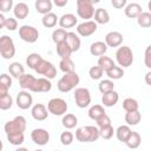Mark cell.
Wrapping results in <instances>:
<instances>
[{
  "label": "cell",
  "instance_id": "1",
  "mask_svg": "<svg viewBox=\"0 0 151 151\" xmlns=\"http://www.w3.org/2000/svg\"><path fill=\"white\" fill-rule=\"evenodd\" d=\"M100 137L99 129L96 126H83L76 130V139L80 143L96 142Z\"/></svg>",
  "mask_w": 151,
  "mask_h": 151
},
{
  "label": "cell",
  "instance_id": "2",
  "mask_svg": "<svg viewBox=\"0 0 151 151\" xmlns=\"http://www.w3.org/2000/svg\"><path fill=\"white\" fill-rule=\"evenodd\" d=\"M79 76L77 74V72H71V73H65L57 84V87L60 92H70L71 90H73L78 84H79Z\"/></svg>",
  "mask_w": 151,
  "mask_h": 151
},
{
  "label": "cell",
  "instance_id": "3",
  "mask_svg": "<svg viewBox=\"0 0 151 151\" xmlns=\"http://www.w3.org/2000/svg\"><path fill=\"white\" fill-rule=\"evenodd\" d=\"M98 2V0H78L77 1V14L81 19H91L94 17V7L93 4Z\"/></svg>",
  "mask_w": 151,
  "mask_h": 151
},
{
  "label": "cell",
  "instance_id": "4",
  "mask_svg": "<svg viewBox=\"0 0 151 151\" xmlns=\"http://www.w3.org/2000/svg\"><path fill=\"white\" fill-rule=\"evenodd\" d=\"M6 134H15V133H24L26 130V119L22 116H17L14 119L7 122L4 126Z\"/></svg>",
  "mask_w": 151,
  "mask_h": 151
},
{
  "label": "cell",
  "instance_id": "5",
  "mask_svg": "<svg viewBox=\"0 0 151 151\" xmlns=\"http://www.w3.org/2000/svg\"><path fill=\"white\" fill-rule=\"evenodd\" d=\"M116 60L122 67H129L133 63V53L129 46H120L116 52Z\"/></svg>",
  "mask_w": 151,
  "mask_h": 151
},
{
  "label": "cell",
  "instance_id": "6",
  "mask_svg": "<svg viewBox=\"0 0 151 151\" xmlns=\"http://www.w3.org/2000/svg\"><path fill=\"white\" fill-rule=\"evenodd\" d=\"M0 53L4 59H11L15 54V46L11 37L2 35L0 38Z\"/></svg>",
  "mask_w": 151,
  "mask_h": 151
},
{
  "label": "cell",
  "instance_id": "7",
  "mask_svg": "<svg viewBox=\"0 0 151 151\" xmlns=\"http://www.w3.org/2000/svg\"><path fill=\"white\" fill-rule=\"evenodd\" d=\"M68 106L63 98H52L47 104V110L54 116H63L66 113Z\"/></svg>",
  "mask_w": 151,
  "mask_h": 151
},
{
  "label": "cell",
  "instance_id": "8",
  "mask_svg": "<svg viewBox=\"0 0 151 151\" xmlns=\"http://www.w3.org/2000/svg\"><path fill=\"white\" fill-rule=\"evenodd\" d=\"M74 100L78 107L85 109L91 104V93L86 87H78L74 91Z\"/></svg>",
  "mask_w": 151,
  "mask_h": 151
},
{
  "label": "cell",
  "instance_id": "9",
  "mask_svg": "<svg viewBox=\"0 0 151 151\" xmlns=\"http://www.w3.org/2000/svg\"><path fill=\"white\" fill-rule=\"evenodd\" d=\"M19 37L26 42H35L39 38V31L29 25H22L19 28Z\"/></svg>",
  "mask_w": 151,
  "mask_h": 151
},
{
  "label": "cell",
  "instance_id": "10",
  "mask_svg": "<svg viewBox=\"0 0 151 151\" xmlns=\"http://www.w3.org/2000/svg\"><path fill=\"white\" fill-rule=\"evenodd\" d=\"M38 74H40V76H44V78H47V79H53V78H55V76H57V70H55V67H54V65L52 64V63H50V61H47V60H41L40 61V64L35 67V70H34Z\"/></svg>",
  "mask_w": 151,
  "mask_h": 151
},
{
  "label": "cell",
  "instance_id": "11",
  "mask_svg": "<svg viewBox=\"0 0 151 151\" xmlns=\"http://www.w3.org/2000/svg\"><path fill=\"white\" fill-rule=\"evenodd\" d=\"M97 31V22L92 20L84 21L77 26V33L81 37H90Z\"/></svg>",
  "mask_w": 151,
  "mask_h": 151
},
{
  "label": "cell",
  "instance_id": "12",
  "mask_svg": "<svg viewBox=\"0 0 151 151\" xmlns=\"http://www.w3.org/2000/svg\"><path fill=\"white\" fill-rule=\"evenodd\" d=\"M32 104H33V97L27 91L22 90L17 94V105L19 109L27 110L32 106Z\"/></svg>",
  "mask_w": 151,
  "mask_h": 151
},
{
  "label": "cell",
  "instance_id": "13",
  "mask_svg": "<svg viewBox=\"0 0 151 151\" xmlns=\"http://www.w3.org/2000/svg\"><path fill=\"white\" fill-rule=\"evenodd\" d=\"M31 138L38 145H46L50 140V133L45 129H34L31 132Z\"/></svg>",
  "mask_w": 151,
  "mask_h": 151
},
{
  "label": "cell",
  "instance_id": "14",
  "mask_svg": "<svg viewBox=\"0 0 151 151\" xmlns=\"http://www.w3.org/2000/svg\"><path fill=\"white\" fill-rule=\"evenodd\" d=\"M122 42H123V34L117 31L109 32L105 35V44L107 45V47H119Z\"/></svg>",
  "mask_w": 151,
  "mask_h": 151
},
{
  "label": "cell",
  "instance_id": "15",
  "mask_svg": "<svg viewBox=\"0 0 151 151\" xmlns=\"http://www.w3.org/2000/svg\"><path fill=\"white\" fill-rule=\"evenodd\" d=\"M52 88V84L50 81V79L47 78H37L33 87H32V92H50Z\"/></svg>",
  "mask_w": 151,
  "mask_h": 151
},
{
  "label": "cell",
  "instance_id": "16",
  "mask_svg": "<svg viewBox=\"0 0 151 151\" xmlns=\"http://www.w3.org/2000/svg\"><path fill=\"white\" fill-rule=\"evenodd\" d=\"M31 113H32V117L35 120H39V122L45 120L47 118V116H48L47 109H46V106L44 104H35V105H33V107L31 110Z\"/></svg>",
  "mask_w": 151,
  "mask_h": 151
},
{
  "label": "cell",
  "instance_id": "17",
  "mask_svg": "<svg viewBox=\"0 0 151 151\" xmlns=\"http://www.w3.org/2000/svg\"><path fill=\"white\" fill-rule=\"evenodd\" d=\"M124 12H125V15H126L127 18H131V19H134V18L137 19V18L143 13L142 6H140L139 4H137V2L127 4L126 7H125V9H124Z\"/></svg>",
  "mask_w": 151,
  "mask_h": 151
},
{
  "label": "cell",
  "instance_id": "18",
  "mask_svg": "<svg viewBox=\"0 0 151 151\" xmlns=\"http://www.w3.org/2000/svg\"><path fill=\"white\" fill-rule=\"evenodd\" d=\"M106 51H107V45L105 44V41H96L90 46V53L94 57L105 55Z\"/></svg>",
  "mask_w": 151,
  "mask_h": 151
},
{
  "label": "cell",
  "instance_id": "19",
  "mask_svg": "<svg viewBox=\"0 0 151 151\" xmlns=\"http://www.w3.org/2000/svg\"><path fill=\"white\" fill-rule=\"evenodd\" d=\"M119 100V94L118 92H116L114 90L111 91V92H107L105 94H103L101 97V103L104 106L106 107H111V106H114Z\"/></svg>",
  "mask_w": 151,
  "mask_h": 151
},
{
  "label": "cell",
  "instance_id": "20",
  "mask_svg": "<svg viewBox=\"0 0 151 151\" xmlns=\"http://www.w3.org/2000/svg\"><path fill=\"white\" fill-rule=\"evenodd\" d=\"M59 25H60V27L64 28V29H65V28H71V27H73V26L77 25V18H76V15L72 14V13H66V14H64V15L60 17V19H59Z\"/></svg>",
  "mask_w": 151,
  "mask_h": 151
},
{
  "label": "cell",
  "instance_id": "21",
  "mask_svg": "<svg viewBox=\"0 0 151 151\" xmlns=\"http://www.w3.org/2000/svg\"><path fill=\"white\" fill-rule=\"evenodd\" d=\"M13 13H14V17L19 20H22L25 19L28 13H29V9H28V6L25 4V2H18L14 7H13Z\"/></svg>",
  "mask_w": 151,
  "mask_h": 151
},
{
  "label": "cell",
  "instance_id": "22",
  "mask_svg": "<svg viewBox=\"0 0 151 151\" xmlns=\"http://www.w3.org/2000/svg\"><path fill=\"white\" fill-rule=\"evenodd\" d=\"M11 86H12V78L8 74L2 73L0 77V98L8 94V88Z\"/></svg>",
  "mask_w": 151,
  "mask_h": 151
},
{
  "label": "cell",
  "instance_id": "23",
  "mask_svg": "<svg viewBox=\"0 0 151 151\" xmlns=\"http://www.w3.org/2000/svg\"><path fill=\"white\" fill-rule=\"evenodd\" d=\"M34 6H35L37 12L40 13V14H44V15L51 13V9H52L51 0H37Z\"/></svg>",
  "mask_w": 151,
  "mask_h": 151
},
{
  "label": "cell",
  "instance_id": "24",
  "mask_svg": "<svg viewBox=\"0 0 151 151\" xmlns=\"http://www.w3.org/2000/svg\"><path fill=\"white\" fill-rule=\"evenodd\" d=\"M8 71H9V74H11L12 77L17 78V79H20V78L25 74V68H24V66H22L20 63H18V61H14V63L9 64Z\"/></svg>",
  "mask_w": 151,
  "mask_h": 151
},
{
  "label": "cell",
  "instance_id": "25",
  "mask_svg": "<svg viewBox=\"0 0 151 151\" xmlns=\"http://www.w3.org/2000/svg\"><path fill=\"white\" fill-rule=\"evenodd\" d=\"M66 42L70 45L72 52H77L79 48H80V45H81V41H80V38L78 37V34H76L74 32H68L67 34V39H66Z\"/></svg>",
  "mask_w": 151,
  "mask_h": 151
},
{
  "label": "cell",
  "instance_id": "26",
  "mask_svg": "<svg viewBox=\"0 0 151 151\" xmlns=\"http://www.w3.org/2000/svg\"><path fill=\"white\" fill-rule=\"evenodd\" d=\"M35 80H37V78H34L32 74H24L20 79H19V85H20V87L22 88V90H32V87H33V85H34V83H35Z\"/></svg>",
  "mask_w": 151,
  "mask_h": 151
},
{
  "label": "cell",
  "instance_id": "27",
  "mask_svg": "<svg viewBox=\"0 0 151 151\" xmlns=\"http://www.w3.org/2000/svg\"><path fill=\"white\" fill-rule=\"evenodd\" d=\"M131 132H132V130L130 129V126H129V125H120V126L116 130L117 139H118L119 142L125 143V142L127 140V138L130 137Z\"/></svg>",
  "mask_w": 151,
  "mask_h": 151
},
{
  "label": "cell",
  "instance_id": "28",
  "mask_svg": "<svg viewBox=\"0 0 151 151\" xmlns=\"http://www.w3.org/2000/svg\"><path fill=\"white\" fill-rule=\"evenodd\" d=\"M94 21L97 24H107L110 21V14L105 8H97L94 13Z\"/></svg>",
  "mask_w": 151,
  "mask_h": 151
},
{
  "label": "cell",
  "instance_id": "29",
  "mask_svg": "<svg viewBox=\"0 0 151 151\" xmlns=\"http://www.w3.org/2000/svg\"><path fill=\"white\" fill-rule=\"evenodd\" d=\"M57 53L59 57H61V59H67V58H71V54L73 53L70 45L64 41V42H60L57 45Z\"/></svg>",
  "mask_w": 151,
  "mask_h": 151
},
{
  "label": "cell",
  "instance_id": "30",
  "mask_svg": "<svg viewBox=\"0 0 151 151\" xmlns=\"http://www.w3.org/2000/svg\"><path fill=\"white\" fill-rule=\"evenodd\" d=\"M140 143H142V137H140V134H139L138 132H136V131H132L131 134H130V137H129L127 140L125 142L126 146L130 147V149H137V147H139Z\"/></svg>",
  "mask_w": 151,
  "mask_h": 151
},
{
  "label": "cell",
  "instance_id": "31",
  "mask_svg": "<svg viewBox=\"0 0 151 151\" xmlns=\"http://www.w3.org/2000/svg\"><path fill=\"white\" fill-rule=\"evenodd\" d=\"M104 114H106V112H105V110L101 105H93L88 110V117L93 120H98Z\"/></svg>",
  "mask_w": 151,
  "mask_h": 151
},
{
  "label": "cell",
  "instance_id": "32",
  "mask_svg": "<svg viewBox=\"0 0 151 151\" xmlns=\"http://www.w3.org/2000/svg\"><path fill=\"white\" fill-rule=\"evenodd\" d=\"M61 123H63V126H64V127H66L67 130H70V129L76 127V125L78 124V118H77L73 113H66V114L63 117Z\"/></svg>",
  "mask_w": 151,
  "mask_h": 151
},
{
  "label": "cell",
  "instance_id": "33",
  "mask_svg": "<svg viewBox=\"0 0 151 151\" xmlns=\"http://www.w3.org/2000/svg\"><path fill=\"white\" fill-rule=\"evenodd\" d=\"M41 22H42V25H44L45 27L52 28V27H54V26L57 25V22H59V20H58L57 14H54V13L51 12V13H48V14H46V15L42 17Z\"/></svg>",
  "mask_w": 151,
  "mask_h": 151
},
{
  "label": "cell",
  "instance_id": "34",
  "mask_svg": "<svg viewBox=\"0 0 151 151\" xmlns=\"http://www.w3.org/2000/svg\"><path fill=\"white\" fill-rule=\"evenodd\" d=\"M67 34H68V32H66V29H64V28H57L52 33V40L58 45L60 42L66 41Z\"/></svg>",
  "mask_w": 151,
  "mask_h": 151
},
{
  "label": "cell",
  "instance_id": "35",
  "mask_svg": "<svg viewBox=\"0 0 151 151\" xmlns=\"http://www.w3.org/2000/svg\"><path fill=\"white\" fill-rule=\"evenodd\" d=\"M98 66H100L104 72H107L109 70H111L112 67L116 66V64L113 63V60L110 58V57H106V55H101L99 57L98 59Z\"/></svg>",
  "mask_w": 151,
  "mask_h": 151
},
{
  "label": "cell",
  "instance_id": "36",
  "mask_svg": "<svg viewBox=\"0 0 151 151\" xmlns=\"http://www.w3.org/2000/svg\"><path fill=\"white\" fill-rule=\"evenodd\" d=\"M142 119V114L139 111L133 112H126L125 114V122L127 125H137Z\"/></svg>",
  "mask_w": 151,
  "mask_h": 151
},
{
  "label": "cell",
  "instance_id": "37",
  "mask_svg": "<svg viewBox=\"0 0 151 151\" xmlns=\"http://www.w3.org/2000/svg\"><path fill=\"white\" fill-rule=\"evenodd\" d=\"M123 109L126 112H133V111H138L139 109V104L136 99L133 98H126L123 100Z\"/></svg>",
  "mask_w": 151,
  "mask_h": 151
},
{
  "label": "cell",
  "instance_id": "38",
  "mask_svg": "<svg viewBox=\"0 0 151 151\" xmlns=\"http://www.w3.org/2000/svg\"><path fill=\"white\" fill-rule=\"evenodd\" d=\"M41 60H42V58H41L40 54H38V53H31V54H28L27 58H26V64H27V66H28L29 68L35 70V67L40 64Z\"/></svg>",
  "mask_w": 151,
  "mask_h": 151
},
{
  "label": "cell",
  "instance_id": "39",
  "mask_svg": "<svg viewBox=\"0 0 151 151\" xmlns=\"http://www.w3.org/2000/svg\"><path fill=\"white\" fill-rule=\"evenodd\" d=\"M59 67L64 73H71V72H76L74 71V63L72 61L71 58L67 59H61L59 63Z\"/></svg>",
  "mask_w": 151,
  "mask_h": 151
},
{
  "label": "cell",
  "instance_id": "40",
  "mask_svg": "<svg viewBox=\"0 0 151 151\" xmlns=\"http://www.w3.org/2000/svg\"><path fill=\"white\" fill-rule=\"evenodd\" d=\"M137 22L140 27H144V28L151 27V13L150 12H143L137 18Z\"/></svg>",
  "mask_w": 151,
  "mask_h": 151
},
{
  "label": "cell",
  "instance_id": "41",
  "mask_svg": "<svg viewBox=\"0 0 151 151\" xmlns=\"http://www.w3.org/2000/svg\"><path fill=\"white\" fill-rule=\"evenodd\" d=\"M98 88H99V91H100L103 94H105V93L111 92V91L114 90V84H113V81H112L111 79H104V80H101V81L99 83Z\"/></svg>",
  "mask_w": 151,
  "mask_h": 151
},
{
  "label": "cell",
  "instance_id": "42",
  "mask_svg": "<svg viewBox=\"0 0 151 151\" xmlns=\"http://www.w3.org/2000/svg\"><path fill=\"white\" fill-rule=\"evenodd\" d=\"M106 76L109 77V79L117 80V79H120L124 76V70L119 66H114V67H112L111 70H109L106 72Z\"/></svg>",
  "mask_w": 151,
  "mask_h": 151
},
{
  "label": "cell",
  "instance_id": "43",
  "mask_svg": "<svg viewBox=\"0 0 151 151\" xmlns=\"http://www.w3.org/2000/svg\"><path fill=\"white\" fill-rule=\"evenodd\" d=\"M103 73H104V70L100 67V66H92L88 71V76L91 77V79L93 80H98L103 77Z\"/></svg>",
  "mask_w": 151,
  "mask_h": 151
},
{
  "label": "cell",
  "instance_id": "44",
  "mask_svg": "<svg viewBox=\"0 0 151 151\" xmlns=\"http://www.w3.org/2000/svg\"><path fill=\"white\" fill-rule=\"evenodd\" d=\"M7 139H8V142H9L12 145H21V144L24 143L25 136H24V133L8 134V136H7Z\"/></svg>",
  "mask_w": 151,
  "mask_h": 151
},
{
  "label": "cell",
  "instance_id": "45",
  "mask_svg": "<svg viewBox=\"0 0 151 151\" xmlns=\"http://www.w3.org/2000/svg\"><path fill=\"white\" fill-rule=\"evenodd\" d=\"M73 139H74V136L71 131L66 130V131L61 132V134H60V142H61L63 145H71Z\"/></svg>",
  "mask_w": 151,
  "mask_h": 151
},
{
  "label": "cell",
  "instance_id": "46",
  "mask_svg": "<svg viewBox=\"0 0 151 151\" xmlns=\"http://www.w3.org/2000/svg\"><path fill=\"white\" fill-rule=\"evenodd\" d=\"M12 104H13V99H12V97L9 94L0 98V109L1 110H8V109H11L12 107Z\"/></svg>",
  "mask_w": 151,
  "mask_h": 151
},
{
  "label": "cell",
  "instance_id": "47",
  "mask_svg": "<svg viewBox=\"0 0 151 151\" xmlns=\"http://www.w3.org/2000/svg\"><path fill=\"white\" fill-rule=\"evenodd\" d=\"M99 133H100V137L103 139H110V138H112V136L114 133V130H113L112 125H109L106 127L99 129Z\"/></svg>",
  "mask_w": 151,
  "mask_h": 151
},
{
  "label": "cell",
  "instance_id": "48",
  "mask_svg": "<svg viewBox=\"0 0 151 151\" xmlns=\"http://www.w3.org/2000/svg\"><path fill=\"white\" fill-rule=\"evenodd\" d=\"M97 122V125H98V129H103V127H106L109 125H111V119L107 114H104L103 117H100Z\"/></svg>",
  "mask_w": 151,
  "mask_h": 151
},
{
  "label": "cell",
  "instance_id": "49",
  "mask_svg": "<svg viewBox=\"0 0 151 151\" xmlns=\"http://www.w3.org/2000/svg\"><path fill=\"white\" fill-rule=\"evenodd\" d=\"M144 64L147 68L151 70V45H149L145 48V53H144Z\"/></svg>",
  "mask_w": 151,
  "mask_h": 151
},
{
  "label": "cell",
  "instance_id": "50",
  "mask_svg": "<svg viewBox=\"0 0 151 151\" xmlns=\"http://www.w3.org/2000/svg\"><path fill=\"white\" fill-rule=\"evenodd\" d=\"M5 28H7L8 31H15L18 28V21H17V19H14V18H7Z\"/></svg>",
  "mask_w": 151,
  "mask_h": 151
},
{
  "label": "cell",
  "instance_id": "51",
  "mask_svg": "<svg viewBox=\"0 0 151 151\" xmlns=\"http://www.w3.org/2000/svg\"><path fill=\"white\" fill-rule=\"evenodd\" d=\"M12 7H13V0H2L0 2V9L2 13L8 12L9 9H12Z\"/></svg>",
  "mask_w": 151,
  "mask_h": 151
},
{
  "label": "cell",
  "instance_id": "52",
  "mask_svg": "<svg viewBox=\"0 0 151 151\" xmlns=\"http://www.w3.org/2000/svg\"><path fill=\"white\" fill-rule=\"evenodd\" d=\"M111 4L116 8H123L124 6L126 7V0H112Z\"/></svg>",
  "mask_w": 151,
  "mask_h": 151
},
{
  "label": "cell",
  "instance_id": "53",
  "mask_svg": "<svg viewBox=\"0 0 151 151\" xmlns=\"http://www.w3.org/2000/svg\"><path fill=\"white\" fill-rule=\"evenodd\" d=\"M6 20H7V18H5L4 13H0V27H1V28H5V26H6Z\"/></svg>",
  "mask_w": 151,
  "mask_h": 151
},
{
  "label": "cell",
  "instance_id": "54",
  "mask_svg": "<svg viewBox=\"0 0 151 151\" xmlns=\"http://www.w3.org/2000/svg\"><path fill=\"white\" fill-rule=\"evenodd\" d=\"M67 0H54V5L58 6V7H63L65 5H67Z\"/></svg>",
  "mask_w": 151,
  "mask_h": 151
},
{
  "label": "cell",
  "instance_id": "55",
  "mask_svg": "<svg viewBox=\"0 0 151 151\" xmlns=\"http://www.w3.org/2000/svg\"><path fill=\"white\" fill-rule=\"evenodd\" d=\"M144 79H145V83H146L149 86H151V71L146 72V74H145V77H144Z\"/></svg>",
  "mask_w": 151,
  "mask_h": 151
},
{
  "label": "cell",
  "instance_id": "56",
  "mask_svg": "<svg viewBox=\"0 0 151 151\" xmlns=\"http://www.w3.org/2000/svg\"><path fill=\"white\" fill-rule=\"evenodd\" d=\"M15 151H28L26 147H19V149H17Z\"/></svg>",
  "mask_w": 151,
  "mask_h": 151
},
{
  "label": "cell",
  "instance_id": "57",
  "mask_svg": "<svg viewBox=\"0 0 151 151\" xmlns=\"http://www.w3.org/2000/svg\"><path fill=\"white\" fill-rule=\"evenodd\" d=\"M147 7H149V11H150V13H151V0L149 1V4H147Z\"/></svg>",
  "mask_w": 151,
  "mask_h": 151
},
{
  "label": "cell",
  "instance_id": "58",
  "mask_svg": "<svg viewBox=\"0 0 151 151\" xmlns=\"http://www.w3.org/2000/svg\"><path fill=\"white\" fill-rule=\"evenodd\" d=\"M34 151H42V150H34Z\"/></svg>",
  "mask_w": 151,
  "mask_h": 151
},
{
  "label": "cell",
  "instance_id": "59",
  "mask_svg": "<svg viewBox=\"0 0 151 151\" xmlns=\"http://www.w3.org/2000/svg\"><path fill=\"white\" fill-rule=\"evenodd\" d=\"M55 151H58V150H55Z\"/></svg>",
  "mask_w": 151,
  "mask_h": 151
}]
</instances>
